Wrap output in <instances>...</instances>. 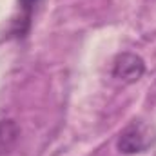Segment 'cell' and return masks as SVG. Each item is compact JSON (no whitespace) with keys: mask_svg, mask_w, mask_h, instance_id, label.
<instances>
[{"mask_svg":"<svg viewBox=\"0 0 156 156\" xmlns=\"http://www.w3.org/2000/svg\"><path fill=\"white\" fill-rule=\"evenodd\" d=\"M118 151L123 154H134L142 153L151 145V131L144 123H131L118 138Z\"/></svg>","mask_w":156,"mask_h":156,"instance_id":"1","label":"cell"},{"mask_svg":"<svg viewBox=\"0 0 156 156\" xmlns=\"http://www.w3.org/2000/svg\"><path fill=\"white\" fill-rule=\"evenodd\" d=\"M145 73V62L134 53H122L115 58L113 75L123 83H134Z\"/></svg>","mask_w":156,"mask_h":156,"instance_id":"2","label":"cell"},{"mask_svg":"<svg viewBox=\"0 0 156 156\" xmlns=\"http://www.w3.org/2000/svg\"><path fill=\"white\" fill-rule=\"evenodd\" d=\"M20 136V129L15 120H0V156L7 154Z\"/></svg>","mask_w":156,"mask_h":156,"instance_id":"3","label":"cell"},{"mask_svg":"<svg viewBox=\"0 0 156 156\" xmlns=\"http://www.w3.org/2000/svg\"><path fill=\"white\" fill-rule=\"evenodd\" d=\"M18 2H20V7H22V11H24V18H22V20L29 22L31 13L35 11V7H37V4H38L40 0H18Z\"/></svg>","mask_w":156,"mask_h":156,"instance_id":"4","label":"cell"}]
</instances>
